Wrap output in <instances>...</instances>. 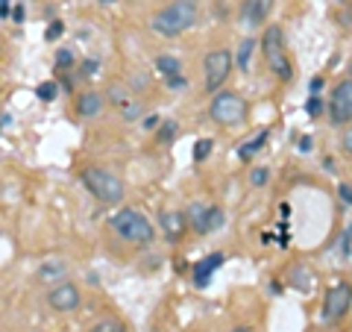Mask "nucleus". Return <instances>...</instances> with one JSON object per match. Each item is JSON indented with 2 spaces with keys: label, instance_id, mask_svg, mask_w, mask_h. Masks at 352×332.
<instances>
[{
  "label": "nucleus",
  "instance_id": "f257e3e1",
  "mask_svg": "<svg viewBox=\"0 0 352 332\" xmlns=\"http://www.w3.org/2000/svg\"><path fill=\"white\" fill-rule=\"evenodd\" d=\"M200 18V0H170L150 18V30L162 39H176L188 32Z\"/></svg>",
  "mask_w": 352,
  "mask_h": 332
},
{
  "label": "nucleus",
  "instance_id": "f03ea898",
  "mask_svg": "<svg viewBox=\"0 0 352 332\" xmlns=\"http://www.w3.org/2000/svg\"><path fill=\"white\" fill-rule=\"evenodd\" d=\"M258 48L264 53V62H267L270 74H276V80H282V83H291L294 80V62H291L288 44H285V32L279 24L264 27Z\"/></svg>",
  "mask_w": 352,
  "mask_h": 332
},
{
  "label": "nucleus",
  "instance_id": "7ed1b4c3",
  "mask_svg": "<svg viewBox=\"0 0 352 332\" xmlns=\"http://www.w3.org/2000/svg\"><path fill=\"white\" fill-rule=\"evenodd\" d=\"M82 185L91 191L94 200H100L103 206H118L124 200L126 188H124V180H120L118 174H112L103 165H85L82 174H80Z\"/></svg>",
  "mask_w": 352,
  "mask_h": 332
},
{
  "label": "nucleus",
  "instance_id": "20e7f679",
  "mask_svg": "<svg viewBox=\"0 0 352 332\" xmlns=\"http://www.w3.org/2000/svg\"><path fill=\"white\" fill-rule=\"evenodd\" d=\"M109 227L118 232V238L129 241V245H153V238H156V229L147 220V215H141L138 209H120L109 218Z\"/></svg>",
  "mask_w": 352,
  "mask_h": 332
},
{
  "label": "nucleus",
  "instance_id": "39448f33",
  "mask_svg": "<svg viewBox=\"0 0 352 332\" xmlns=\"http://www.w3.org/2000/svg\"><path fill=\"white\" fill-rule=\"evenodd\" d=\"M208 118L214 121L217 127H241L247 124V101L238 92H229V88H220L208 103Z\"/></svg>",
  "mask_w": 352,
  "mask_h": 332
},
{
  "label": "nucleus",
  "instance_id": "423d86ee",
  "mask_svg": "<svg viewBox=\"0 0 352 332\" xmlns=\"http://www.w3.org/2000/svg\"><path fill=\"white\" fill-rule=\"evenodd\" d=\"M235 71V56H232V50H226V48H212L206 53V59H203V74H206V88L212 94H217L220 88H223V83L232 76Z\"/></svg>",
  "mask_w": 352,
  "mask_h": 332
},
{
  "label": "nucleus",
  "instance_id": "0eeeda50",
  "mask_svg": "<svg viewBox=\"0 0 352 332\" xmlns=\"http://www.w3.org/2000/svg\"><path fill=\"white\" fill-rule=\"evenodd\" d=\"M352 309V285L346 280H338L326 289V297H323V312L320 318L326 324H338L340 318Z\"/></svg>",
  "mask_w": 352,
  "mask_h": 332
},
{
  "label": "nucleus",
  "instance_id": "6e6552de",
  "mask_svg": "<svg viewBox=\"0 0 352 332\" xmlns=\"http://www.w3.org/2000/svg\"><path fill=\"white\" fill-rule=\"evenodd\" d=\"M329 124L332 127H349L352 124V80H340L332 94H329Z\"/></svg>",
  "mask_w": 352,
  "mask_h": 332
},
{
  "label": "nucleus",
  "instance_id": "1a4fd4ad",
  "mask_svg": "<svg viewBox=\"0 0 352 332\" xmlns=\"http://www.w3.org/2000/svg\"><path fill=\"white\" fill-rule=\"evenodd\" d=\"M185 215H188V227L197 232V236H208V232L223 227V220H226L220 206H203V203H194Z\"/></svg>",
  "mask_w": 352,
  "mask_h": 332
},
{
  "label": "nucleus",
  "instance_id": "9d476101",
  "mask_svg": "<svg viewBox=\"0 0 352 332\" xmlns=\"http://www.w3.org/2000/svg\"><path fill=\"white\" fill-rule=\"evenodd\" d=\"M80 303H82V294H80V289H76L71 280H65L59 285H50L47 306L53 309V312H76Z\"/></svg>",
  "mask_w": 352,
  "mask_h": 332
},
{
  "label": "nucleus",
  "instance_id": "9b49d317",
  "mask_svg": "<svg viewBox=\"0 0 352 332\" xmlns=\"http://www.w3.org/2000/svg\"><path fill=\"white\" fill-rule=\"evenodd\" d=\"M270 9L273 0H241V27L247 32L264 27L270 18Z\"/></svg>",
  "mask_w": 352,
  "mask_h": 332
},
{
  "label": "nucleus",
  "instance_id": "f8f14e48",
  "mask_svg": "<svg viewBox=\"0 0 352 332\" xmlns=\"http://www.w3.org/2000/svg\"><path fill=\"white\" fill-rule=\"evenodd\" d=\"M159 227L170 245H179L185 232H188V215L179 212V209H164V212H159Z\"/></svg>",
  "mask_w": 352,
  "mask_h": 332
},
{
  "label": "nucleus",
  "instance_id": "ddd939ff",
  "mask_svg": "<svg viewBox=\"0 0 352 332\" xmlns=\"http://www.w3.org/2000/svg\"><path fill=\"white\" fill-rule=\"evenodd\" d=\"M223 262H226L223 253H208L206 259L197 262L194 264V285H197V289H208V282H212L214 271L223 268Z\"/></svg>",
  "mask_w": 352,
  "mask_h": 332
},
{
  "label": "nucleus",
  "instance_id": "4468645a",
  "mask_svg": "<svg viewBox=\"0 0 352 332\" xmlns=\"http://www.w3.org/2000/svg\"><path fill=\"white\" fill-rule=\"evenodd\" d=\"M156 71L164 76V83H168L170 88H176V85H185V76H182V65H179V59L176 56H156Z\"/></svg>",
  "mask_w": 352,
  "mask_h": 332
},
{
  "label": "nucleus",
  "instance_id": "2eb2a0df",
  "mask_svg": "<svg viewBox=\"0 0 352 332\" xmlns=\"http://www.w3.org/2000/svg\"><path fill=\"white\" fill-rule=\"evenodd\" d=\"M36 276L41 282H47V285H59L68 280V264H65L62 259H47V262H41V268L36 271Z\"/></svg>",
  "mask_w": 352,
  "mask_h": 332
},
{
  "label": "nucleus",
  "instance_id": "dca6fc26",
  "mask_svg": "<svg viewBox=\"0 0 352 332\" xmlns=\"http://www.w3.org/2000/svg\"><path fill=\"white\" fill-rule=\"evenodd\" d=\"M103 109V94L100 92H82L76 97V115L80 118H94Z\"/></svg>",
  "mask_w": 352,
  "mask_h": 332
},
{
  "label": "nucleus",
  "instance_id": "f3484780",
  "mask_svg": "<svg viewBox=\"0 0 352 332\" xmlns=\"http://www.w3.org/2000/svg\"><path fill=\"white\" fill-rule=\"evenodd\" d=\"M267 141H270V129H258L256 136L247 138L244 145L238 147V156L244 159V162H250L252 156H256V153H261V150H264V145H267Z\"/></svg>",
  "mask_w": 352,
  "mask_h": 332
},
{
  "label": "nucleus",
  "instance_id": "a211bd4d",
  "mask_svg": "<svg viewBox=\"0 0 352 332\" xmlns=\"http://www.w3.org/2000/svg\"><path fill=\"white\" fill-rule=\"evenodd\" d=\"M256 48H258L256 39H244V41L238 44V53H232L238 71H244V74L250 71V62H252V53H256Z\"/></svg>",
  "mask_w": 352,
  "mask_h": 332
},
{
  "label": "nucleus",
  "instance_id": "6ab92c4d",
  "mask_svg": "<svg viewBox=\"0 0 352 332\" xmlns=\"http://www.w3.org/2000/svg\"><path fill=\"white\" fill-rule=\"evenodd\" d=\"M88 332H129V326L120 318H106V320H100V324H94Z\"/></svg>",
  "mask_w": 352,
  "mask_h": 332
},
{
  "label": "nucleus",
  "instance_id": "aec40b11",
  "mask_svg": "<svg viewBox=\"0 0 352 332\" xmlns=\"http://www.w3.org/2000/svg\"><path fill=\"white\" fill-rule=\"evenodd\" d=\"M291 285H296L300 291H308L311 289V273H308L305 268H294L291 271Z\"/></svg>",
  "mask_w": 352,
  "mask_h": 332
},
{
  "label": "nucleus",
  "instance_id": "412c9836",
  "mask_svg": "<svg viewBox=\"0 0 352 332\" xmlns=\"http://www.w3.org/2000/svg\"><path fill=\"white\" fill-rule=\"evenodd\" d=\"M36 94L41 97L44 103H50V101H56V94H59V85H56V83H41V85L36 88Z\"/></svg>",
  "mask_w": 352,
  "mask_h": 332
},
{
  "label": "nucleus",
  "instance_id": "4be33fe9",
  "mask_svg": "<svg viewBox=\"0 0 352 332\" xmlns=\"http://www.w3.org/2000/svg\"><path fill=\"white\" fill-rule=\"evenodd\" d=\"M323 97L320 94H311L308 97V103H305V112H308V118H320L323 115Z\"/></svg>",
  "mask_w": 352,
  "mask_h": 332
},
{
  "label": "nucleus",
  "instance_id": "5701e85b",
  "mask_svg": "<svg viewBox=\"0 0 352 332\" xmlns=\"http://www.w3.org/2000/svg\"><path fill=\"white\" fill-rule=\"evenodd\" d=\"M212 145H214L212 138H200V141H197V145H194V159H197V162L208 159V153H212Z\"/></svg>",
  "mask_w": 352,
  "mask_h": 332
},
{
  "label": "nucleus",
  "instance_id": "b1692460",
  "mask_svg": "<svg viewBox=\"0 0 352 332\" xmlns=\"http://www.w3.org/2000/svg\"><path fill=\"white\" fill-rule=\"evenodd\" d=\"M179 136V127H176V121H164L162 124V132H159V138H162V145H168L170 138Z\"/></svg>",
  "mask_w": 352,
  "mask_h": 332
},
{
  "label": "nucleus",
  "instance_id": "393cba45",
  "mask_svg": "<svg viewBox=\"0 0 352 332\" xmlns=\"http://www.w3.org/2000/svg\"><path fill=\"white\" fill-rule=\"evenodd\" d=\"M267 180H270V168H252V171H250V183L256 185V188L267 185Z\"/></svg>",
  "mask_w": 352,
  "mask_h": 332
},
{
  "label": "nucleus",
  "instance_id": "a878e982",
  "mask_svg": "<svg viewBox=\"0 0 352 332\" xmlns=\"http://www.w3.org/2000/svg\"><path fill=\"white\" fill-rule=\"evenodd\" d=\"M340 150H344L346 156H352V124L344 129V136H340Z\"/></svg>",
  "mask_w": 352,
  "mask_h": 332
},
{
  "label": "nucleus",
  "instance_id": "bb28decb",
  "mask_svg": "<svg viewBox=\"0 0 352 332\" xmlns=\"http://www.w3.org/2000/svg\"><path fill=\"white\" fill-rule=\"evenodd\" d=\"M338 197H340V200H344L346 206H352V185H349V183H340V185H338Z\"/></svg>",
  "mask_w": 352,
  "mask_h": 332
},
{
  "label": "nucleus",
  "instance_id": "cd10ccee",
  "mask_svg": "<svg viewBox=\"0 0 352 332\" xmlns=\"http://www.w3.org/2000/svg\"><path fill=\"white\" fill-rule=\"evenodd\" d=\"M62 32H65V24H62V21H53V24H50V30L44 32V39H47V41H53L56 36H62Z\"/></svg>",
  "mask_w": 352,
  "mask_h": 332
},
{
  "label": "nucleus",
  "instance_id": "c85d7f7f",
  "mask_svg": "<svg viewBox=\"0 0 352 332\" xmlns=\"http://www.w3.org/2000/svg\"><path fill=\"white\" fill-rule=\"evenodd\" d=\"M71 62H74L71 50H59L56 53V65H59V68H71Z\"/></svg>",
  "mask_w": 352,
  "mask_h": 332
},
{
  "label": "nucleus",
  "instance_id": "c756f323",
  "mask_svg": "<svg viewBox=\"0 0 352 332\" xmlns=\"http://www.w3.org/2000/svg\"><path fill=\"white\" fill-rule=\"evenodd\" d=\"M94 71H97V62H94V59H88V62L82 65V76H94Z\"/></svg>",
  "mask_w": 352,
  "mask_h": 332
},
{
  "label": "nucleus",
  "instance_id": "7c9ffc66",
  "mask_svg": "<svg viewBox=\"0 0 352 332\" xmlns=\"http://www.w3.org/2000/svg\"><path fill=\"white\" fill-rule=\"evenodd\" d=\"M308 88H311V94H320V88H323V76H314V80L308 83Z\"/></svg>",
  "mask_w": 352,
  "mask_h": 332
},
{
  "label": "nucleus",
  "instance_id": "2f4dec72",
  "mask_svg": "<svg viewBox=\"0 0 352 332\" xmlns=\"http://www.w3.org/2000/svg\"><path fill=\"white\" fill-rule=\"evenodd\" d=\"M144 127H147V129H156V127H159V118H156V115H153V118H144Z\"/></svg>",
  "mask_w": 352,
  "mask_h": 332
},
{
  "label": "nucleus",
  "instance_id": "473e14b6",
  "mask_svg": "<svg viewBox=\"0 0 352 332\" xmlns=\"http://www.w3.org/2000/svg\"><path fill=\"white\" fill-rule=\"evenodd\" d=\"M300 150H302V153H308V150H311V138H302V145H300Z\"/></svg>",
  "mask_w": 352,
  "mask_h": 332
},
{
  "label": "nucleus",
  "instance_id": "72a5a7b5",
  "mask_svg": "<svg viewBox=\"0 0 352 332\" xmlns=\"http://www.w3.org/2000/svg\"><path fill=\"white\" fill-rule=\"evenodd\" d=\"M235 332H252V329H250V326H247V329H244V326H238V329H235Z\"/></svg>",
  "mask_w": 352,
  "mask_h": 332
},
{
  "label": "nucleus",
  "instance_id": "f704fd0d",
  "mask_svg": "<svg viewBox=\"0 0 352 332\" xmlns=\"http://www.w3.org/2000/svg\"><path fill=\"white\" fill-rule=\"evenodd\" d=\"M100 3H103V6H106V3H115V0H100Z\"/></svg>",
  "mask_w": 352,
  "mask_h": 332
}]
</instances>
